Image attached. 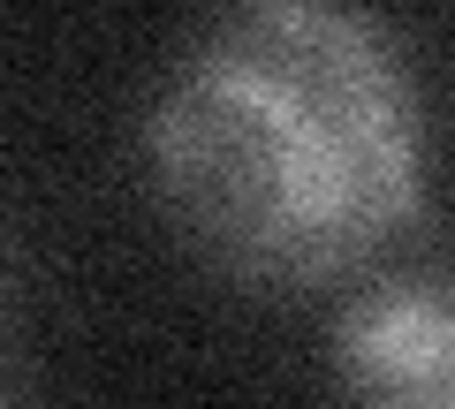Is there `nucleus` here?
<instances>
[{
	"instance_id": "f257e3e1",
	"label": "nucleus",
	"mask_w": 455,
	"mask_h": 409,
	"mask_svg": "<svg viewBox=\"0 0 455 409\" xmlns=\"http://www.w3.org/2000/svg\"><path fill=\"white\" fill-rule=\"evenodd\" d=\"M145 160L205 265L319 295L418 228L425 91L364 0H235L175 61Z\"/></svg>"
},
{
	"instance_id": "f03ea898",
	"label": "nucleus",
	"mask_w": 455,
	"mask_h": 409,
	"mask_svg": "<svg viewBox=\"0 0 455 409\" xmlns=\"http://www.w3.org/2000/svg\"><path fill=\"white\" fill-rule=\"evenodd\" d=\"M341 409H455V311L433 273L372 280L334 326Z\"/></svg>"
},
{
	"instance_id": "7ed1b4c3",
	"label": "nucleus",
	"mask_w": 455,
	"mask_h": 409,
	"mask_svg": "<svg viewBox=\"0 0 455 409\" xmlns=\"http://www.w3.org/2000/svg\"><path fill=\"white\" fill-rule=\"evenodd\" d=\"M0 409H8V394H0Z\"/></svg>"
}]
</instances>
